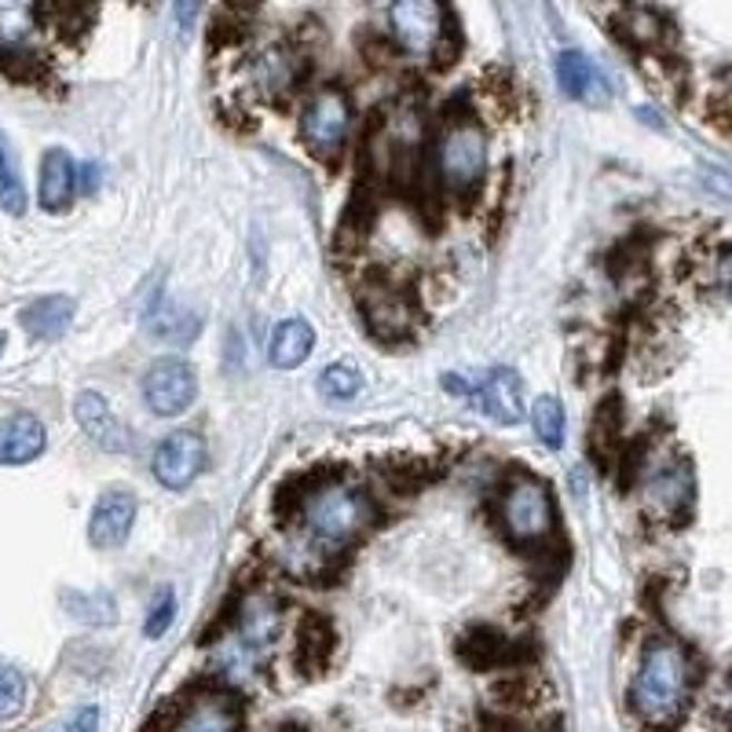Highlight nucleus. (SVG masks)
Returning <instances> with one entry per match:
<instances>
[{
    "instance_id": "17",
    "label": "nucleus",
    "mask_w": 732,
    "mask_h": 732,
    "mask_svg": "<svg viewBox=\"0 0 732 732\" xmlns=\"http://www.w3.org/2000/svg\"><path fill=\"white\" fill-rule=\"evenodd\" d=\"M73 187H78V169H73L67 150L52 147L41 161V191H37V198H41V206L48 212L67 209L73 198Z\"/></svg>"
},
{
    "instance_id": "14",
    "label": "nucleus",
    "mask_w": 732,
    "mask_h": 732,
    "mask_svg": "<svg viewBox=\"0 0 732 732\" xmlns=\"http://www.w3.org/2000/svg\"><path fill=\"white\" fill-rule=\"evenodd\" d=\"M44 451V425L37 414L19 410L0 418V465L33 462Z\"/></svg>"
},
{
    "instance_id": "2",
    "label": "nucleus",
    "mask_w": 732,
    "mask_h": 732,
    "mask_svg": "<svg viewBox=\"0 0 732 732\" xmlns=\"http://www.w3.org/2000/svg\"><path fill=\"white\" fill-rule=\"evenodd\" d=\"M300 524L319 550H345L374 524V502L345 479H323L300 498Z\"/></svg>"
},
{
    "instance_id": "32",
    "label": "nucleus",
    "mask_w": 732,
    "mask_h": 732,
    "mask_svg": "<svg viewBox=\"0 0 732 732\" xmlns=\"http://www.w3.org/2000/svg\"><path fill=\"white\" fill-rule=\"evenodd\" d=\"M67 732H99V706H92V703L81 706V711L67 722Z\"/></svg>"
},
{
    "instance_id": "27",
    "label": "nucleus",
    "mask_w": 732,
    "mask_h": 732,
    "mask_svg": "<svg viewBox=\"0 0 732 732\" xmlns=\"http://www.w3.org/2000/svg\"><path fill=\"white\" fill-rule=\"evenodd\" d=\"M176 620V593L169 586H161L155 593V604L147 609V620H144V634L147 637H161Z\"/></svg>"
},
{
    "instance_id": "18",
    "label": "nucleus",
    "mask_w": 732,
    "mask_h": 732,
    "mask_svg": "<svg viewBox=\"0 0 732 732\" xmlns=\"http://www.w3.org/2000/svg\"><path fill=\"white\" fill-rule=\"evenodd\" d=\"M73 297H62V294H48V297H37L22 308V326L41 337V340H56L67 334V326L73 323Z\"/></svg>"
},
{
    "instance_id": "6",
    "label": "nucleus",
    "mask_w": 732,
    "mask_h": 732,
    "mask_svg": "<svg viewBox=\"0 0 732 732\" xmlns=\"http://www.w3.org/2000/svg\"><path fill=\"white\" fill-rule=\"evenodd\" d=\"M348 125H352V96L337 85L319 88L305 103V110H300V136L323 158H334L345 147Z\"/></svg>"
},
{
    "instance_id": "23",
    "label": "nucleus",
    "mask_w": 732,
    "mask_h": 732,
    "mask_svg": "<svg viewBox=\"0 0 732 732\" xmlns=\"http://www.w3.org/2000/svg\"><path fill=\"white\" fill-rule=\"evenodd\" d=\"M620 27L634 44H660L666 33H671V22H666L655 8H626L620 16Z\"/></svg>"
},
{
    "instance_id": "8",
    "label": "nucleus",
    "mask_w": 732,
    "mask_h": 732,
    "mask_svg": "<svg viewBox=\"0 0 732 732\" xmlns=\"http://www.w3.org/2000/svg\"><path fill=\"white\" fill-rule=\"evenodd\" d=\"M198 396V377L184 359L166 356L147 366L144 374V399L158 418H176L195 403Z\"/></svg>"
},
{
    "instance_id": "21",
    "label": "nucleus",
    "mask_w": 732,
    "mask_h": 732,
    "mask_svg": "<svg viewBox=\"0 0 732 732\" xmlns=\"http://www.w3.org/2000/svg\"><path fill=\"white\" fill-rule=\"evenodd\" d=\"M649 498L655 502V506H663L666 516H674L677 510H685L689 502H692V473H689V465H663V473L652 476Z\"/></svg>"
},
{
    "instance_id": "12",
    "label": "nucleus",
    "mask_w": 732,
    "mask_h": 732,
    "mask_svg": "<svg viewBox=\"0 0 732 732\" xmlns=\"http://www.w3.org/2000/svg\"><path fill=\"white\" fill-rule=\"evenodd\" d=\"M243 718L238 706L224 692H201L191 703H184L166 732H238Z\"/></svg>"
},
{
    "instance_id": "16",
    "label": "nucleus",
    "mask_w": 732,
    "mask_h": 732,
    "mask_svg": "<svg viewBox=\"0 0 732 732\" xmlns=\"http://www.w3.org/2000/svg\"><path fill=\"white\" fill-rule=\"evenodd\" d=\"M458 655L473 671H495V666L513 660V645L495 626H469L458 641Z\"/></svg>"
},
{
    "instance_id": "20",
    "label": "nucleus",
    "mask_w": 732,
    "mask_h": 732,
    "mask_svg": "<svg viewBox=\"0 0 732 732\" xmlns=\"http://www.w3.org/2000/svg\"><path fill=\"white\" fill-rule=\"evenodd\" d=\"M311 345H315L311 326L305 319H286L271 337L268 359H271V366H279V370H294V366H300L308 359Z\"/></svg>"
},
{
    "instance_id": "24",
    "label": "nucleus",
    "mask_w": 732,
    "mask_h": 732,
    "mask_svg": "<svg viewBox=\"0 0 732 732\" xmlns=\"http://www.w3.org/2000/svg\"><path fill=\"white\" fill-rule=\"evenodd\" d=\"M532 425H535V433H538L542 444H546L550 451H557V447L564 444V428H567L561 399H557V396H542V399H535V407H532Z\"/></svg>"
},
{
    "instance_id": "13",
    "label": "nucleus",
    "mask_w": 732,
    "mask_h": 732,
    "mask_svg": "<svg viewBox=\"0 0 732 732\" xmlns=\"http://www.w3.org/2000/svg\"><path fill=\"white\" fill-rule=\"evenodd\" d=\"M132 521H136V498L129 491H107V495L96 502L92 516H88V542H92L96 550L121 546L132 532Z\"/></svg>"
},
{
    "instance_id": "1",
    "label": "nucleus",
    "mask_w": 732,
    "mask_h": 732,
    "mask_svg": "<svg viewBox=\"0 0 732 732\" xmlns=\"http://www.w3.org/2000/svg\"><path fill=\"white\" fill-rule=\"evenodd\" d=\"M692 660L685 645L671 637H655L645 645L641 666L630 681V711L645 729H674L689 706Z\"/></svg>"
},
{
    "instance_id": "5",
    "label": "nucleus",
    "mask_w": 732,
    "mask_h": 732,
    "mask_svg": "<svg viewBox=\"0 0 732 732\" xmlns=\"http://www.w3.org/2000/svg\"><path fill=\"white\" fill-rule=\"evenodd\" d=\"M444 388L454 396H465L502 425H513L524 418V385L521 377L506 366H495V370H484V374H473V377H458V374H447L444 377Z\"/></svg>"
},
{
    "instance_id": "25",
    "label": "nucleus",
    "mask_w": 732,
    "mask_h": 732,
    "mask_svg": "<svg viewBox=\"0 0 732 732\" xmlns=\"http://www.w3.org/2000/svg\"><path fill=\"white\" fill-rule=\"evenodd\" d=\"M147 326H150V334H155V337L172 340V345H187V340H191L195 330H198L195 315H184L180 308H169V305H161L158 311H150Z\"/></svg>"
},
{
    "instance_id": "9",
    "label": "nucleus",
    "mask_w": 732,
    "mask_h": 732,
    "mask_svg": "<svg viewBox=\"0 0 732 732\" xmlns=\"http://www.w3.org/2000/svg\"><path fill=\"white\" fill-rule=\"evenodd\" d=\"M201 469H206V439L191 433V428L169 433L155 451V476H158V484L169 491L191 487L201 476Z\"/></svg>"
},
{
    "instance_id": "33",
    "label": "nucleus",
    "mask_w": 732,
    "mask_h": 732,
    "mask_svg": "<svg viewBox=\"0 0 732 732\" xmlns=\"http://www.w3.org/2000/svg\"><path fill=\"white\" fill-rule=\"evenodd\" d=\"M0 345H4V334H0Z\"/></svg>"
},
{
    "instance_id": "30",
    "label": "nucleus",
    "mask_w": 732,
    "mask_h": 732,
    "mask_svg": "<svg viewBox=\"0 0 732 732\" xmlns=\"http://www.w3.org/2000/svg\"><path fill=\"white\" fill-rule=\"evenodd\" d=\"M257 81L268 88V92H283V88L294 81V67L283 52H268L257 59Z\"/></svg>"
},
{
    "instance_id": "3",
    "label": "nucleus",
    "mask_w": 732,
    "mask_h": 732,
    "mask_svg": "<svg viewBox=\"0 0 732 732\" xmlns=\"http://www.w3.org/2000/svg\"><path fill=\"white\" fill-rule=\"evenodd\" d=\"M436 172L444 187L458 195H469L479 187L487 172V140L484 129L473 121V113L447 118L436 140Z\"/></svg>"
},
{
    "instance_id": "10",
    "label": "nucleus",
    "mask_w": 732,
    "mask_h": 732,
    "mask_svg": "<svg viewBox=\"0 0 732 732\" xmlns=\"http://www.w3.org/2000/svg\"><path fill=\"white\" fill-rule=\"evenodd\" d=\"M235 626H238V637L235 645L246 649L249 655H257L260 649H268L275 634H279L283 626V609L279 601L271 597V593H246L243 601H238L235 609Z\"/></svg>"
},
{
    "instance_id": "29",
    "label": "nucleus",
    "mask_w": 732,
    "mask_h": 732,
    "mask_svg": "<svg viewBox=\"0 0 732 732\" xmlns=\"http://www.w3.org/2000/svg\"><path fill=\"white\" fill-rule=\"evenodd\" d=\"M27 703V677L16 666H0V718H11Z\"/></svg>"
},
{
    "instance_id": "22",
    "label": "nucleus",
    "mask_w": 732,
    "mask_h": 732,
    "mask_svg": "<svg viewBox=\"0 0 732 732\" xmlns=\"http://www.w3.org/2000/svg\"><path fill=\"white\" fill-rule=\"evenodd\" d=\"M0 209L11 212V217H19L27 209V187L19 180L16 150H11L4 132H0Z\"/></svg>"
},
{
    "instance_id": "15",
    "label": "nucleus",
    "mask_w": 732,
    "mask_h": 732,
    "mask_svg": "<svg viewBox=\"0 0 732 732\" xmlns=\"http://www.w3.org/2000/svg\"><path fill=\"white\" fill-rule=\"evenodd\" d=\"M73 414H78L88 439H96L103 451H129V436H125L121 422L113 418L110 403L99 393H78V399H73Z\"/></svg>"
},
{
    "instance_id": "28",
    "label": "nucleus",
    "mask_w": 732,
    "mask_h": 732,
    "mask_svg": "<svg viewBox=\"0 0 732 732\" xmlns=\"http://www.w3.org/2000/svg\"><path fill=\"white\" fill-rule=\"evenodd\" d=\"M326 652H330V626L323 620H308L300 630V655H305L308 666H323Z\"/></svg>"
},
{
    "instance_id": "19",
    "label": "nucleus",
    "mask_w": 732,
    "mask_h": 732,
    "mask_svg": "<svg viewBox=\"0 0 732 732\" xmlns=\"http://www.w3.org/2000/svg\"><path fill=\"white\" fill-rule=\"evenodd\" d=\"M363 315L385 337H399L410 330V300L396 289H370L363 297Z\"/></svg>"
},
{
    "instance_id": "11",
    "label": "nucleus",
    "mask_w": 732,
    "mask_h": 732,
    "mask_svg": "<svg viewBox=\"0 0 732 732\" xmlns=\"http://www.w3.org/2000/svg\"><path fill=\"white\" fill-rule=\"evenodd\" d=\"M553 70H557V85L564 88V96H572L575 103H586V107H604L612 99V88L609 78L601 73V67L583 52H561L553 59Z\"/></svg>"
},
{
    "instance_id": "31",
    "label": "nucleus",
    "mask_w": 732,
    "mask_h": 732,
    "mask_svg": "<svg viewBox=\"0 0 732 732\" xmlns=\"http://www.w3.org/2000/svg\"><path fill=\"white\" fill-rule=\"evenodd\" d=\"M67 604H70V612L78 615V620H88V623H110L113 620V597L110 593H92V597H78V593H70Z\"/></svg>"
},
{
    "instance_id": "4",
    "label": "nucleus",
    "mask_w": 732,
    "mask_h": 732,
    "mask_svg": "<svg viewBox=\"0 0 732 732\" xmlns=\"http://www.w3.org/2000/svg\"><path fill=\"white\" fill-rule=\"evenodd\" d=\"M498 521L513 542L535 546L553 532V521H557L550 487L532 473H513L498 495Z\"/></svg>"
},
{
    "instance_id": "26",
    "label": "nucleus",
    "mask_w": 732,
    "mask_h": 732,
    "mask_svg": "<svg viewBox=\"0 0 732 732\" xmlns=\"http://www.w3.org/2000/svg\"><path fill=\"white\" fill-rule=\"evenodd\" d=\"M319 382H323V393L330 396V399H337V403H345V399H352V396L359 393V370H356V366H348V363L326 366Z\"/></svg>"
},
{
    "instance_id": "7",
    "label": "nucleus",
    "mask_w": 732,
    "mask_h": 732,
    "mask_svg": "<svg viewBox=\"0 0 732 732\" xmlns=\"http://www.w3.org/2000/svg\"><path fill=\"white\" fill-rule=\"evenodd\" d=\"M388 27L393 37L403 44V52L410 56H436L439 41L451 33V16L447 8L428 4V0H399L388 8Z\"/></svg>"
}]
</instances>
